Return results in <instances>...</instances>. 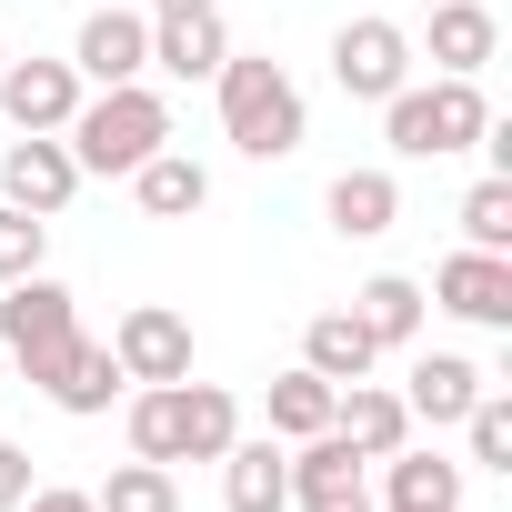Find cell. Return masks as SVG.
<instances>
[{
  "mask_svg": "<svg viewBox=\"0 0 512 512\" xmlns=\"http://www.w3.org/2000/svg\"><path fill=\"white\" fill-rule=\"evenodd\" d=\"M211 91H221V131H231L241 161H292V151H302L312 111H302V81H292L272 51H231V61L211 71Z\"/></svg>",
  "mask_w": 512,
  "mask_h": 512,
  "instance_id": "1",
  "label": "cell"
},
{
  "mask_svg": "<svg viewBox=\"0 0 512 512\" xmlns=\"http://www.w3.org/2000/svg\"><path fill=\"white\" fill-rule=\"evenodd\" d=\"M71 161H81V181L101 171V181H131L161 141H171V101L151 91V81H121V91H81V111H71Z\"/></svg>",
  "mask_w": 512,
  "mask_h": 512,
  "instance_id": "2",
  "label": "cell"
},
{
  "mask_svg": "<svg viewBox=\"0 0 512 512\" xmlns=\"http://www.w3.org/2000/svg\"><path fill=\"white\" fill-rule=\"evenodd\" d=\"M492 111H482V81H402L382 101V141L402 161H452V151H482Z\"/></svg>",
  "mask_w": 512,
  "mask_h": 512,
  "instance_id": "3",
  "label": "cell"
},
{
  "mask_svg": "<svg viewBox=\"0 0 512 512\" xmlns=\"http://www.w3.org/2000/svg\"><path fill=\"white\" fill-rule=\"evenodd\" d=\"M0 342H11V362L31 382L61 372V352L81 342V302L51 282V272H21V282H0Z\"/></svg>",
  "mask_w": 512,
  "mask_h": 512,
  "instance_id": "4",
  "label": "cell"
},
{
  "mask_svg": "<svg viewBox=\"0 0 512 512\" xmlns=\"http://www.w3.org/2000/svg\"><path fill=\"white\" fill-rule=\"evenodd\" d=\"M332 81H342L352 101H392V91L412 81V31H402V21H342V31H332Z\"/></svg>",
  "mask_w": 512,
  "mask_h": 512,
  "instance_id": "5",
  "label": "cell"
},
{
  "mask_svg": "<svg viewBox=\"0 0 512 512\" xmlns=\"http://www.w3.org/2000/svg\"><path fill=\"white\" fill-rule=\"evenodd\" d=\"M111 362H121V382H181L191 372V322L171 302H131L111 322Z\"/></svg>",
  "mask_w": 512,
  "mask_h": 512,
  "instance_id": "6",
  "label": "cell"
},
{
  "mask_svg": "<svg viewBox=\"0 0 512 512\" xmlns=\"http://www.w3.org/2000/svg\"><path fill=\"white\" fill-rule=\"evenodd\" d=\"M432 302L452 322H482V332H512V251H452V262L432 272Z\"/></svg>",
  "mask_w": 512,
  "mask_h": 512,
  "instance_id": "7",
  "label": "cell"
},
{
  "mask_svg": "<svg viewBox=\"0 0 512 512\" xmlns=\"http://www.w3.org/2000/svg\"><path fill=\"white\" fill-rule=\"evenodd\" d=\"M71 191H81V161H71V141L61 131H21L11 141V161H0V201H21V211H71Z\"/></svg>",
  "mask_w": 512,
  "mask_h": 512,
  "instance_id": "8",
  "label": "cell"
},
{
  "mask_svg": "<svg viewBox=\"0 0 512 512\" xmlns=\"http://www.w3.org/2000/svg\"><path fill=\"white\" fill-rule=\"evenodd\" d=\"M71 71H81V91L141 81V71H151V21H141V11H91L81 41H71Z\"/></svg>",
  "mask_w": 512,
  "mask_h": 512,
  "instance_id": "9",
  "label": "cell"
},
{
  "mask_svg": "<svg viewBox=\"0 0 512 512\" xmlns=\"http://www.w3.org/2000/svg\"><path fill=\"white\" fill-rule=\"evenodd\" d=\"M0 111H11V131H71L81 71L71 61H0Z\"/></svg>",
  "mask_w": 512,
  "mask_h": 512,
  "instance_id": "10",
  "label": "cell"
},
{
  "mask_svg": "<svg viewBox=\"0 0 512 512\" xmlns=\"http://www.w3.org/2000/svg\"><path fill=\"white\" fill-rule=\"evenodd\" d=\"M482 392H492V382H482V362H462V352H422V362L402 372V412L432 422V432H452Z\"/></svg>",
  "mask_w": 512,
  "mask_h": 512,
  "instance_id": "11",
  "label": "cell"
},
{
  "mask_svg": "<svg viewBox=\"0 0 512 512\" xmlns=\"http://www.w3.org/2000/svg\"><path fill=\"white\" fill-rule=\"evenodd\" d=\"M462 492H472V472L452 452H422V442L382 452V502L392 512H462Z\"/></svg>",
  "mask_w": 512,
  "mask_h": 512,
  "instance_id": "12",
  "label": "cell"
},
{
  "mask_svg": "<svg viewBox=\"0 0 512 512\" xmlns=\"http://www.w3.org/2000/svg\"><path fill=\"white\" fill-rule=\"evenodd\" d=\"M221 61H231L221 11H151V71H171V81H211Z\"/></svg>",
  "mask_w": 512,
  "mask_h": 512,
  "instance_id": "13",
  "label": "cell"
},
{
  "mask_svg": "<svg viewBox=\"0 0 512 512\" xmlns=\"http://www.w3.org/2000/svg\"><path fill=\"white\" fill-rule=\"evenodd\" d=\"M332 432H342L362 462H382V452L412 442V412H402V392H382V382H342V392H332Z\"/></svg>",
  "mask_w": 512,
  "mask_h": 512,
  "instance_id": "14",
  "label": "cell"
},
{
  "mask_svg": "<svg viewBox=\"0 0 512 512\" xmlns=\"http://www.w3.org/2000/svg\"><path fill=\"white\" fill-rule=\"evenodd\" d=\"M422 11H432V61H442V81H482L502 21L482 11V0H422Z\"/></svg>",
  "mask_w": 512,
  "mask_h": 512,
  "instance_id": "15",
  "label": "cell"
},
{
  "mask_svg": "<svg viewBox=\"0 0 512 512\" xmlns=\"http://www.w3.org/2000/svg\"><path fill=\"white\" fill-rule=\"evenodd\" d=\"M221 502H231V512H292V462H282V442H231V452H221Z\"/></svg>",
  "mask_w": 512,
  "mask_h": 512,
  "instance_id": "16",
  "label": "cell"
},
{
  "mask_svg": "<svg viewBox=\"0 0 512 512\" xmlns=\"http://www.w3.org/2000/svg\"><path fill=\"white\" fill-rule=\"evenodd\" d=\"M131 201H141L151 221H191V211L211 201V171H201L191 151H171V141H161V151H151V161L131 171Z\"/></svg>",
  "mask_w": 512,
  "mask_h": 512,
  "instance_id": "17",
  "label": "cell"
},
{
  "mask_svg": "<svg viewBox=\"0 0 512 512\" xmlns=\"http://www.w3.org/2000/svg\"><path fill=\"white\" fill-rule=\"evenodd\" d=\"M352 322L372 332V352H412V332H422V282H412V272H372V282L352 292Z\"/></svg>",
  "mask_w": 512,
  "mask_h": 512,
  "instance_id": "18",
  "label": "cell"
},
{
  "mask_svg": "<svg viewBox=\"0 0 512 512\" xmlns=\"http://www.w3.org/2000/svg\"><path fill=\"white\" fill-rule=\"evenodd\" d=\"M302 362L342 392V382H372V362H382V352H372V332H362L352 312H312V322H302Z\"/></svg>",
  "mask_w": 512,
  "mask_h": 512,
  "instance_id": "19",
  "label": "cell"
},
{
  "mask_svg": "<svg viewBox=\"0 0 512 512\" xmlns=\"http://www.w3.org/2000/svg\"><path fill=\"white\" fill-rule=\"evenodd\" d=\"M392 221H402V181L392 171H342L332 181V231L342 241H382Z\"/></svg>",
  "mask_w": 512,
  "mask_h": 512,
  "instance_id": "20",
  "label": "cell"
},
{
  "mask_svg": "<svg viewBox=\"0 0 512 512\" xmlns=\"http://www.w3.org/2000/svg\"><path fill=\"white\" fill-rule=\"evenodd\" d=\"M41 392H51L61 412H81V422H91V412H111V402H121V362H111V342H71V352H61V372H51Z\"/></svg>",
  "mask_w": 512,
  "mask_h": 512,
  "instance_id": "21",
  "label": "cell"
},
{
  "mask_svg": "<svg viewBox=\"0 0 512 512\" xmlns=\"http://www.w3.org/2000/svg\"><path fill=\"white\" fill-rule=\"evenodd\" d=\"M231 442H241V402L221 382H191L181 372V462H221Z\"/></svg>",
  "mask_w": 512,
  "mask_h": 512,
  "instance_id": "22",
  "label": "cell"
},
{
  "mask_svg": "<svg viewBox=\"0 0 512 512\" xmlns=\"http://www.w3.org/2000/svg\"><path fill=\"white\" fill-rule=\"evenodd\" d=\"M292 462V502H332V492H352L362 482V452L322 422V432H302V452H282Z\"/></svg>",
  "mask_w": 512,
  "mask_h": 512,
  "instance_id": "23",
  "label": "cell"
},
{
  "mask_svg": "<svg viewBox=\"0 0 512 512\" xmlns=\"http://www.w3.org/2000/svg\"><path fill=\"white\" fill-rule=\"evenodd\" d=\"M332 422V382L312 372V362H292L282 382H272V442H302V432H322Z\"/></svg>",
  "mask_w": 512,
  "mask_h": 512,
  "instance_id": "24",
  "label": "cell"
},
{
  "mask_svg": "<svg viewBox=\"0 0 512 512\" xmlns=\"http://www.w3.org/2000/svg\"><path fill=\"white\" fill-rule=\"evenodd\" d=\"M131 452L141 462H181V382H141L131 392Z\"/></svg>",
  "mask_w": 512,
  "mask_h": 512,
  "instance_id": "25",
  "label": "cell"
},
{
  "mask_svg": "<svg viewBox=\"0 0 512 512\" xmlns=\"http://www.w3.org/2000/svg\"><path fill=\"white\" fill-rule=\"evenodd\" d=\"M91 502H101V512H181V482H171V462H141V452H131Z\"/></svg>",
  "mask_w": 512,
  "mask_h": 512,
  "instance_id": "26",
  "label": "cell"
},
{
  "mask_svg": "<svg viewBox=\"0 0 512 512\" xmlns=\"http://www.w3.org/2000/svg\"><path fill=\"white\" fill-rule=\"evenodd\" d=\"M462 241L472 251H512V171H482L462 191Z\"/></svg>",
  "mask_w": 512,
  "mask_h": 512,
  "instance_id": "27",
  "label": "cell"
},
{
  "mask_svg": "<svg viewBox=\"0 0 512 512\" xmlns=\"http://www.w3.org/2000/svg\"><path fill=\"white\" fill-rule=\"evenodd\" d=\"M462 432H472V462H462V472H512V402H502V392H482V402L462 412Z\"/></svg>",
  "mask_w": 512,
  "mask_h": 512,
  "instance_id": "28",
  "label": "cell"
},
{
  "mask_svg": "<svg viewBox=\"0 0 512 512\" xmlns=\"http://www.w3.org/2000/svg\"><path fill=\"white\" fill-rule=\"evenodd\" d=\"M41 251H51V221H41V211H21V201H0V282L41 272Z\"/></svg>",
  "mask_w": 512,
  "mask_h": 512,
  "instance_id": "29",
  "label": "cell"
},
{
  "mask_svg": "<svg viewBox=\"0 0 512 512\" xmlns=\"http://www.w3.org/2000/svg\"><path fill=\"white\" fill-rule=\"evenodd\" d=\"M21 502H31V452L0 442V512H21Z\"/></svg>",
  "mask_w": 512,
  "mask_h": 512,
  "instance_id": "30",
  "label": "cell"
},
{
  "mask_svg": "<svg viewBox=\"0 0 512 512\" xmlns=\"http://www.w3.org/2000/svg\"><path fill=\"white\" fill-rule=\"evenodd\" d=\"M21 512H101V502H91V492H71V482H31V502H21Z\"/></svg>",
  "mask_w": 512,
  "mask_h": 512,
  "instance_id": "31",
  "label": "cell"
},
{
  "mask_svg": "<svg viewBox=\"0 0 512 512\" xmlns=\"http://www.w3.org/2000/svg\"><path fill=\"white\" fill-rule=\"evenodd\" d=\"M292 512H382V502H372V492L352 482V492H332V502H292Z\"/></svg>",
  "mask_w": 512,
  "mask_h": 512,
  "instance_id": "32",
  "label": "cell"
},
{
  "mask_svg": "<svg viewBox=\"0 0 512 512\" xmlns=\"http://www.w3.org/2000/svg\"><path fill=\"white\" fill-rule=\"evenodd\" d=\"M151 11H221V0H151Z\"/></svg>",
  "mask_w": 512,
  "mask_h": 512,
  "instance_id": "33",
  "label": "cell"
},
{
  "mask_svg": "<svg viewBox=\"0 0 512 512\" xmlns=\"http://www.w3.org/2000/svg\"><path fill=\"white\" fill-rule=\"evenodd\" d=\"M0 61H11V41H0Z\"/></svg>",
  "mask_w": 512,
  "mask_h": 512,
  "instance_id": "34",
  "label": "cell"
},
{
  "mask_svg": "<svg viewBox=\"0 0 512 512\" xmlns=\"http://www.w3.org/2000/svg\"><path fill=\"white\" fill-rule=\"evenodd\" d=\"M382 512H392V502H382Z\"/></svg>",
  "mask_w": 512,
  "mask_h": 512,
  "instance_id": "35",
  "label": "cell"
}]
</instances>
